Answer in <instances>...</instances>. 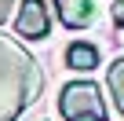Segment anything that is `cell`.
<instances>
[{
    "instance_id": "4",
    "label": "cell",
    "mask_w": 124,
    "mask_h": 121,
    "mask_svg": "<svg viewBox=\"0 0 124 121\" xmlns=\"http://www.w3.org/2000/svg\"><path fill=\"white\" fill-rule=\"evenodd\" d=\"M55 11H58L62 26L84 29V26H91V19H95V0H55Z\"/></svg>"
},
{
    "instance_id": "7",
    "label": "cell",
    "mask_w": 124,
    "mask_h": 121,
    "mask_svg": "<svg viewBox=\"0 0 124 121\" xmlns=\"http://www.w3.org/2000/svg\"><path fill=\"white\" fill-rule=\"evenodd\" d=\"M109 15H113V22H117V26H124V0H113Z\"/></svg>"
},
{
    "instance_id": "2",
    "label": "cell",
    "mask_w": 124,
    "mask_h": 121,
    "mask_svg": "<svg viewBox=\"0 0 124 121\" xmlns=\"http://www.w3.org/2000/svg\"><path fill=\"white\" fill-rule=\"evenodd\" d=\"M58 110L66 121H106V103L95 81H70L58 95Z\"/></svg>"
},
{
    "instance_id": "5",
    "label": "cell",
    "mask_w": 124,
    "mask_h": 121,
    "mask_svg": "<svg viewBox=\"0 0 124 121\" xmlns=\"http://www.w3.org/2000/svg\"><path fill=\"white\" fill-rule=\"evenodd\" d=\"M106 84H109V95H113L117 114L124 117V59H117V63L106 70Z\"/></svg>"
},
{
    "instance_id": "6",
    "label": "cell",
    "mask_w": 124,
    "mask_h": 121,
    "mask_svg": "<svg viewBox=\"0 0 124 121\" xmlns=\"http://www.w3.org/2000/svg\"><path fill=\"white\" fill-rule=\"evenodd\" d=\"M66 63H70L73 70H95V66H99V51H95L91 44H73V48L66 51Z\"/></svg>"
},
{
    "instance_id": "8",
    "label": "cell",
    "mask_w": 124,
    "mask_h": 121,
    "mask_svg": "<svg viewBox=\"0 0 124 121\" xmlns=\"http://www.w3.org/2000/svg\"><path fill=\"white\" fill-rule=\"evenodd\" d=\"M11 8H15V0H0V26L8 22V15H11Z\"/></svg>"
},
{
    "instance_id": "1",
    "label": "cell",
    "mask_w": 124,
    "mask_h": 121,
    "mask_svg": "<svg viewBox=\"0 0 124 121\" xmlns=\"http://www.w3.org/2000/svg\"><path fill=\"white\" fill-rule=\"evenodd\" d=\"M44 74L37 59L11 37L0 33V121H15L29 103H37Z\"/></svg>"
},
{
    "instance_id": "3",
    "label": "cell",
    "mask_w": 124,
    "mask_h": 121,
    "mask_svg": "<svg viewBox=\"0 0 124 121\" xmlns=\"http://www.w3.org/2000/svg\"><path fill=\"white\" fill-rule=\"evenodd\" d=\"M15 29L29 40H40L47 37L51 29V19H47V8H44V0H22V8H18V19H15Z\"/></svg>"
}]
</instances>
